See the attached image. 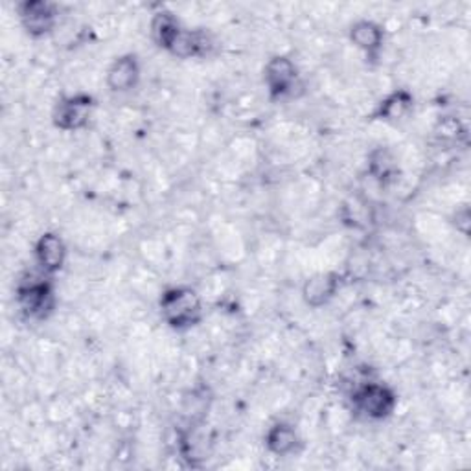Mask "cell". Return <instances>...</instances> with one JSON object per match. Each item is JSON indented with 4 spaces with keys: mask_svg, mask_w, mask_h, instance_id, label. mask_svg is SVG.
I'll return each mask as SVG.
<instances>
[{
    "mask_svg": "<svg viewBox=\"0 0 471 471\" xmlns=\"http://www.w3.org/2000/svg\"><path fill=\"white\" fill-rule=\"evenodd\" d=\"M161 316L174 330H188L201 321L203 304L192 287H170L161 296Z\"/></svg>",
    "mask_w": 471,
    "mask_h": 471,
    "instance_id": "6da1fadb",
    "label": "cell"
},
{
    "mask_svg": "<svg viewBox=\"0 0 471 471\" xmlns=\"http://www.w3.org/2000/svg\"><path fill=\"white\" fill-rule=\"evenodd\" d=\"M17 304L23 316L32 321L46 319L55 304L52 284L45 278L30 276L17 286Z\"/></svg>",
    "mask_w": 471,
    "mask_h": 471,
    "instance_id": "7a4b0ae2",
    "label": "cell"
},
{
    "mask_svg": "<svg viewBox=\"0 0 471 471\" xmlns=\"http://www.w3.org/2000/svg\"><path fill=\"white\" fill-rule=\"evenodd\" d=\"M354 409L368 420H385L396 409V395L383 383H365L354 392Z\"/></svg>",
    "mask_w": 471,
    "mask_h": 471,
    "instance_id": "3957f363",
    "label": "cell"
},
{
    "mask_svg": "<svg viewBox=\"0 0 471 471\" xmlns=\"http://www.w3.org/2000/svg\"><path fill=\"white\" fill-rule=\"evenodd\" d=\"M95 100L89 95H72L61 98L54 107V125L63 131H77L89 124Z\"/></svg>",
    "mask_w": 471,
    "mask_h": 471,
    "instance_id": "277c9868",
    "label": "cell"
},
{
    "mask_svg": "<svg viewBox=\"0 0 471 471\" xmlns=\"http://www.w3.org/2000/svg\"><path fill=\"white\" fill-rule=\"evenodd\" d=\"M264 82L271 98L275 100H282L293 95L295 87L298 85L296 65L286 55H276L269 59L264 68Z\"/></svg>",
    "mask_w": 471,
    "mask_h": 471,
    "instance_id": "5b68a950",
    "label": "cell"
},
{
    "mask_svg": "<svg viewBox=\"0 0 471 471\" xmlns=\"http://www.w3.org/2000/svg\"><path fill=\"white\" fill-rule=\"evenodd\" d=\"M23 28L32 37H43L50 34L57 23L55 8L45 0H26L17 8Z\"/></svg>",
    "mask_w": 471,
    "mask_h": 471,
    "instance_id": "8992f818",
    "label": "cell"
},
{
    "mask_svg": "<svg viewBox=\"0 0 471 471\" xmlns=\"http://www.w3.org/2000/svg\"><path fill=\"white\" fill-rule=\"evenodd\" d=\"M140 65L136 55L125 54L113 61L107 70V87L113 93H127L138 85Z\"/></svg>",
    "mask_w": 471,
    "mask_h": 471,
    "instance_id": "52a82bcc",
    "label": "cell"
},
{
    "mask_svg": "<svg viewBox=\"0 0 471 471\" xmlns=\"http://www.w3.org/2000/svg\"><path fill=\"white\" fill-rule=\"evenodd\" d=\"M34 255H35V262H37L39 269L46 275H54V273L61 271V267L65 266L66 247L57 234L46 232L37 240Z\"/></svg>",
    "mask_w": 471,
    "mask_h": 471,
    "instance_id": "ba28073f",
    "label": "cell"
},
{
    "mask_svg": "<svg viewBox=\"0 0 471 471\" xmlns=\"http://www.w3.org/2000/svg\"><path fill=\"white\" fill-rule=\"evenodd\" d=\"M339 286H341V278L337 273H319L306 280L302 287V296L307 306L323 307L336 296Z\"/></svg>",
    "mask_w": 471,
    "mask_h": 471,
    "instance_id": "9c48e42d",
    "label": "cell"
},
{
    "mask_svg": "<svg viewBox=\"0 0 471 471\" xmlns=\"http://www.w3.org/2000/svg\"><path fill=\"white\" fill-rule=\"evenodd\" d=\"M350 41L368 57H374L383 46V28L374 21H357L350 28Z\"/></svg>",
    "mask_w": 471,
    "mask_h": 471,
    "instance_id": "30bf717a",
    "label": "cell"
},
{
    "mask_svg": "<svg viewBox=\"0 0 471 471\" xmlns=\"http://www.w3.org/2000/svg\"><path fill=\"white\" fill-rule=\"evenodd\" d=\"M181 30H183L181 23L170 12H159L151 21V37L156 43V46L166 52H170Z\"/></svg>",
    "mask_w": 471,
    "mask_h": 471,
    "instance_id": "8fae6325",
    "label": "cell"
},
{
    "mask_svg": "<svg viewBox=\"0 0 471 471\" xmlns=\"http://www.w3.org/2000/svg\"><path fill=\"white\" fill-rule=\"evenodd\" d=\"M266 446L276 456H287L298 447V435L293 426L278 422L266 433Z\"/></svg>",
    "mask_w": 471,
    "mask_h": 471,
    "instance_id": "7c38bea8",
    "label": "cell"
},
{
    "mask_svg": "<svg viewBox=\"0 0 471 471\" xmlns=\"http://www.w3.org/2000/svg\"><path fill=\"white\" fill-rule=\"evenodd\" d=\"M415 105V98L407 91H396L388 95L377 107V118L385 122H398L406 118Z\"/></svg>",
    "mask_w": 471,
    "mask_h": 471,
    "instance_id": "4fadbf2b",
    "label": "cell"
},
{
    "mask_svg": "<svg viewBox=\"0 0 471 471\" xmlns=\"http://www.w3.org/2000/svg\"><path fill=\"white\" fill-rule=\"evenodd\" d=\"M368 170L376 181L381 185L388 183L396 172V163L392 159V155L386 149H376L370 153L368 159Z\"/></svg>",
    "mask_w": 471,
    "mask_h": 471,
    "instance_id": "5bb4252c",
    "label": "cell"
}]
</instances>
